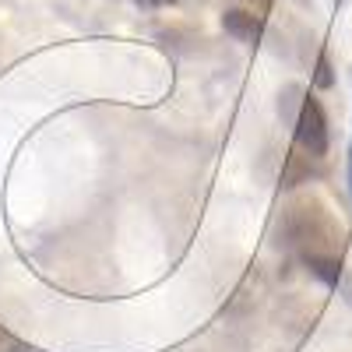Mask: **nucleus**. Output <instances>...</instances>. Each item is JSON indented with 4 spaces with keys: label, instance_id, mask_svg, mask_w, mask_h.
<instances>
[{
    "label": "nucleus",
    "instance_id": "f257e3e1",
    "mask_svg": "<svg viewBox=\"0 0 352 352\" xmlns=\"http://www.w3.org/2000/svg\"><path fill=\"white\" fill-rule=\"evenodd\" d=\"M282 247L296 257L310 275L324 285H338L342 278V254H345V229L328 212L320 197H296L282 208L278 219Z\"/></svg>",
    "mask_w": 352,
    "mask_h": 352
},
{
    "label": "nucleus",
    "instance_id": "f03ea898",
    "mask_svg": "<svg viewBox=\"0 0 352 352\" xmlns=\"http://www.w3.org/2000/svg\"><path fill=\"white\" fill-rule=\"evenodd\" d=\"M292 141H296V152L307 159H324L331 148V131H328V113L320 106L317 96H303L292 116Z\"/></svg>",
    "mask_w": 352,
    "mask_h": 352
},
{
    "label": "nucleus",
    "instance_id": "7ed1b4c3",
    "mask_svg": "<svg viewBox=\"0 0 352 352\" xmlns=\"http://www.w3.org/2000/svg\"><path fill=\"white\" fill-rule=\"evenodd\" d=\"M222 25L229 36H236L240 43H257L261 32H264V14L254 11V8H229L222 14Z\"/></svg>",
    "mask_w": 352,
    "mask_h": 352
},
{
    "label": "nucleus",
    "instance_id": "20e7f679",
    "mask_svg": "<svg viewBox=\"0 0 352 352\" xmlns=\"http://www.w3.org/2000/svg\"><path fill=\"white\" fill-rule=\"evenodd\" d=\"M0 352H25V349H21V342H18L11 331L0 328Z\"/></svg>",
    "mask_w": 352,
    "mask_h": 352
},
{
    "label": "nucleus",
    "instance_id": "39448f33",
    "mask_svg": "<svg viewBox=\"0 0 352 352\" xmlns=\"http://www.w3.org/2000/svg\"><path fill=\"white\" fill-rule=\"evenodd\" d=\"M345 159H349V190H352V144H349V155Z\"/></svg>",
    "mask_w": 352,
    "mask_h": 352
}]
</instances>
